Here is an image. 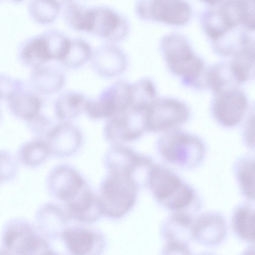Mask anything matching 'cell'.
<instances>
[{"instance_id":"28","label":"cell","mask_w":255,"mask_h":255,"mask_svg":"<svg viewBox=\"0 0 255 255\" xmlns=\"http://www.w3.org/2000/svg\"><path fill=\"white\" fill-rule=\"evenodd\" d=\"M61 8L54 0H30L27 11L29 17L35 23L47 25L56 20Z\"/></svg>"},{"instance_id":"5","label":"cell","mask_w":255,"mask_h":255,"mask_svg":"<svg viewBox=\"0 0 255 255\" xmlns=\"http://www.w3.org/2000/svg\"><path fill=\"white\" fill-rule=\"evenodd\" d=\"M190 111L183 102L173 98H156L145 112L146 130L168 131L186 123Z\"/></svg>"},{"instance_id":"24","label":"cell","mask_w":255,"mask_h":255,"mask_svg":"<svg viewBox=\"0 0 255 255\" xmlns=\"http://www.w3.org/2000/svg\"><path fill=\"white\" fill-rule=\"evenodd\" d=\"M93 16V7H87L74 0L65 5L63 19L71 29L90 33Z\"/></svg>"},{"instance_id":"18","label":"cell","mask_w":255,"mask_h":255,"mask_svg":"<svg viewBox=\"0 0 255 255\" xmlns=\"http://www.w3.org/2000/svg\"><path fill=\"white\" fill-rule=\"evenodd\" d=\"M6 101L12 115L26 122L39 114L42 107V102L38 95L24 88L14 92Z\"/></svg>"},{"instance_id":"37","label":"cell","mask_w":255,"mask_h":255,"mask_svg":"<svg viewBox=\"0 0 255 255\" xmlns=\"http://www.w3.org/2000/svg\"><path fill=\"white\" fill-rule=\"evenodd\" d=\"M243 10V23L250 28H254V0H241Z\"/></svg>"},{"instance_id":"33","label":"cell","mask_w":255,"mask_h":255,"mask_svg":"<svg viewBox=\"0 0 255 255\" xmlns=\"http://www.w3.org/2000/svg\"><path fill=\"white\" fill-rule=\"evenodd\" d=\"M43 33L47 42L51 60L60 62L67 52L71 39L55 29L47 30Z\"/></svg>"},{"instance_id":"21","label":"cell","mask_w":255,"mask_h":255,"mask_svg":"<svg viewBox=\"0 0 255 255\" xmlns=\"http://www.w3.org/2000/svg\"><path fill=\"white\" fill-rule=\"evenodd\" d=\"M193 222L191 216L183 212H177L168 218L162 227L167 243L187 245L189 238L192 237Z\"/></svg>"},{"instance_id":"44","label":"cell","mask_w":255,"mask_h":255,"mask_svg":"<svg viewBox=\"0 0 255 255\" xmlns=\"http://www.w3.org/2000/svg\"><path fill=\"white\" fill-rule=\"evenodd\" d=\"M1 0H0V2Z\"/></svg>"},{"instance_id":"10","label":"cell","mask_w":255,"mask_h":255,"mask_svg":"<svg viewBox=\"0 0 255 255\" xmlns=\"http://www.w3.org/2000/svg\"><path fill=\"white\" fill-rule=\"evenodd\" d=\"M92 67L100 76L111 78L122 74L127 69L128 59L125 52L113 43L102 45L91 58Z\"/></svg>"},{"instance_id":"14","label":"cell","mask_w":255,"mask_h":255,"mask_svg":"<svg viewBox=\"0 0 255 255\" xmlns=\"http://www.w3.org/2000/svg\"><path fill=\"white\" fill-rule=\"evenodd\" d=\"M184 182L166 167L154 164L150 173L148 186L161 205L171 198Z\"/></svg>"},{"instance_id":"15","label":"cell","mask_w":255,"mask_h":255,"mask_svg":"<svg viewBox=\"0 0 255 255\" xmlns=\"http://www.w3.org/2000/svg\"><path fill=\"white\" fill-rule=\"evenodd\" d=\"M66 203L67 216L79 221L94 222L102 214L98 196H95L87 186Z\"/></svg>"},{"instance_id":"11","label":"cell","mask_w":255,"mask_h":255,"mask_svg":"<svg viewBox=\"0 0 255 255\" xmlns=\"http://www.w3.org/2000/svg\"><path fill=\"white\" fill-rule=\"evenodd\" d=\"M86 186L85 180L76 171L66 166L54 168L47 179L51 194L66 203L75 197Z\"/></svg>"},{"instance_id":"42","label":"cell","mask_w":255,"mask_h":255,"mask_svg":"<svg viewBox=\"0 0 255 255\" xmlns=\"http://www.w3.org/2000/svg\"><path fill=\"white\" fill-rule=\"evenodd\" d=\"M11 2L14 3H21L22 1H23L24 0H9Z\"/></svg>"},{"instance_id":"6","label":"cell","mask_w":255,"mask_h":255,"mask_svg":"<svg viewBox=\"0 0 255 255\" xmlns=\"http://www.w3.org/2000/svg\"><path fill=\"white\" fill-rule=\"evenodd\" d=\"M135 11L141 18L175 25L186 23L191 15L190 6L183 0H139Z\"/></svg>"},{"instance_id":"1","label":"cell","mask_w":255,"mask_h":255,"mask_svg":"<svg viewBox=\"0 0 255 255\" xmlns=\"http://www.w3.org/2000/svg\"><path fill=\"white\" fill-rule=\"evenodd\" d=\"M162 48L168 68L181 77L184 85L204 88L207 69L205 62L195 55L186 39L178 35H171L164 39Z\"/></svg>"},{"instance_id":"29","label":"cell","mask_w":255,"mask_h":255,"mask_svg":"<svg viewBox=\"0 0 255 255\" xmlns=\"http://www.w3.org/2000/svg\"><path fill=\"white\" fill-rule=\"evenodd\" d=\"M232 225L241 239L250 242L255 241V211L250 205L240 206L235 211Z\"/></svg>"},{"instance_id":"23","label":"cell","mask_w":255,"mask_h":255,"mask_svg":"<svg viewBox=\"0 0 255 255\" xmlns=\"http://www.w3.org/2000/svg\"><path fill=\"white\" fill-rule=\"evenodd\" d=\"M230 67L236 80L239 83L248 81L255 76L254 45L250 43L242 46L234 54Z\"/></svg>"},{"instance_id":"7","label":"cell","mask_w":255,"mask_h":255,"mask_svg":"<svg viewBox=\"0 0 255 255\" xmlns=\"http://www.w3.org/2000/svg\"><path fill=\"white\" fill-rule=\"evenodd\" d=\"M145 112L129 108L109 118L104 128L106 139L113 143H119L140 137L146 130Z\"/></svg>"},{"instance_id":"43","label":"cell","mask_w":255,"mask_h":255,"mask_svg":"<svg viewBox=\"0 0 255 255\" xmlns=\"http://www.w3.org/2000/svg\"><path fill=\"white\" fill-rule=\"evenodd\" d=\"M1 115H2V113H1V109H0V120H1Z\"/></svg>"},{"instance_id":"41","label":"cell","mask_w":255,"mask_h":255,"mask_svg":"<svg viewBox=\"0 0 255 255\" xmlns=\"http://www.w3.org/2000/svg\"><path fill=\"white\" fill-rule=\"evenodd\" d=\"M203 0L206 1L207 3L213 4V3H215L217 2V1H218L220 0Z\"/></svg>"},{"instance_id":"34","label":"cell","mask_w":255,"mask_h":255,"mask_svg":"<svg viewBox=\"0 0 255 255\" xmlns=\"http://www.w3.org/2000/svg\"><path fill=\"white\" fill-rule=\"evenodd\" d=\"M17 170V163L9 151L0 150V181L12 178Z\"/></svg>"},{"instance_id":"25","label":"cell","mask_w":255,"mask_h":255,"mask_svg":"<svg viewBox=\"0 0 255 255\" xmlns=\"http://www.w3.org/2000/svg\"><path fill=\"white\" fill-rule=\"evenodd\" d=\"M153 81L147 78L141 79L130 85V109L146 111L157 98Z\"/></svg>"},{"instance_id":"27","label":"cell","mask_w":255,"mask_h":255,"mask_svg":"<svg viewBox=\"0 0 255 255\" xmlns=\"http://www.w3.org/2000/svg\"><path fill=\"white\" fill-rule=\"evenodd\" d=\"M85 112L90 118H110L118 114L115 100L108 87L96 99L88 100Z\"/></svg>"},{"instance_id":"39","label":"cell","mask_w":255,"mask_h":255,"mask_svg":"<svg viewBox=\"0 0 255 255\" xmlns=\"http://www.w3.org/2000/svg\"><path fill=\"white\" fill-rule=\"evenodd\" d=\"M254 116L252 119L250 118V121H249L248 124H247L248 126H247V128L246 129L245 131V138L247 143L249 144V145L254 147V136L252 135V133L254 134V132H252L251 128L252 127L254 126Z\"/></svg>"},{"instance_id":"13","label":"cell","mask_w":255,"mask_h":255,"mask_svg":"<svg viewBox=\"0 0 255 255\" xmlns=\"http://www.w3.org/2000/svg\"><path fill=\"white\" fill-rule=\"evenodd\" d=\"M226 233L225 219L218 213H206L193 222L192 237L200 244L208 246L218 244L223 240Z\"/></svg>"},{"instance_id":"30","label":"cell","mask_w":255,"mask_h":255,"mask_svg":"<svg viewBox=\"0 0 255 255\" xmlns=\"http://www.w3.org/2000/svg\"><path fill=\"white\" fill-rule=\"evenodd\" d=\"M205 84L215 94L225 88L240 84L234 77L230 64L219 63L207 68Z\"/></svg>"},{"instance_id":"8","label":"cell","mask_w":255,"mask_h":255,"mask_svg":"<svg viewBox=\"0 0 255 255\" xmlns=\"http://www.w3.org/2000/svg\"><path fill=\"white\" fill-rule=\"evenodd\" d=\"M238 86L228 87L215 94L212 108L213 116L226 128L237 126L247 109L246 94Z\"/></svg>"},{"instance_id":"3","label":"cell","mask_w":255,"mask_h":255,"mask_svg":"<svg viewBox=\"0 0 255 255\" xmlns=\"http://www.w3.org/2000/svg\"><path fill=\"white\" fill-rule=\"evenodd\" d=\"M138 188L128 175L110 173L102 183L98 196L102 213L112 218L124 216L133 206Z\"/></svg>"},{"instance_id":"19","label":"cell","mask_w":255,"mask_h":255,"mask_svg":"<svg viewBox=\"0 0 255 255\" xmlns=\"http://www.w3.org/2000/svg\"><path fill=\"white\" fill-rule=\"evenodd\" d=\"M61 236L68 251L74 255L91 254L97 245L102 243L98 234L83 228L66 229Z\"/></svg>"},{"instance_id":"20","label":"cell","mask_w":255,"mask_h":255,"mask_svg":"<svg viewBox=\"0 0 255 255\" xmlns=\"http://www.w3.org/2000/svg\"><path fill=\"white\" fill-rule=\"evenodd\" d=\"M62 211L56 205L46 203L42 205L35 215L36 227L38 231L48 238L61 236L65 221Z\"/></svg>"},{"instance_id":"36","label":"cell","mask_w":255,"mask_h":255,"mask_svg":"<svg viewBox=\"0 0 255 255\" xmlns=\"http://www.w3.org/2000/svg\"><path fill=\"white\" fill-rule=\"evenodd\" d=\"M26 123L31 132L39 138L45 137L51 128L50 120L41 113Z\"/></svg>"},{"instance_id":"9","label":"cell","mask_w":255,"mask_h":255,"mask_svg":"<svg viewBox=\"0 0 255 255\" xmlns=\"http://www.w3.org/2000/svg\"><path fill=\"white\" fill-rule=\"evenodd\" d=\"M91 33L111 43L124 39L129 30L127 18L115 10L105 6L93 7Z\"/></svg>"},{"instance_id":"31","label":"cell","mask_w":255,"mask_h":255,"mask_svg":"<svg viewBox=\"0 0 255 255\" xmlns=\"http://www.w3.org/2000/svg\"><path fill=\"white\" fill-rule=\"evenodd\" d=\"M92 53L90 45L85 40L72 39L66 55L60 62L67 68H77L91 59Z\"/></svg>"},{"instance_id":"35","label":"cell","mask_w":255,"mask_h":255,"mask_svg":"<svg viewBox=\"0 0 255 255\" xmlns=\"http://www.w3.org/2000/svg\"><path fill=\"white\" fill-rule=\"evenodd\" d=\"M24 88L20 79L4 73H0V101L7 99L14 92Z\"/></svg>"},{"instance_id":"2","label":"cell","mask_w":255,"mask_h":255,"mask_svg":"<svg viewBox=\"0 0 255 255\" xmlns=\"http://www.w3.org/2000/svg\"><path fill=\"white\" fill-rule=\"evenodd\" d=\"M157 148L165 160L184 167L198 164L205 153V145L200 138L176 128L167 131L160 137Z\"/></svg>"},{"instance_id":"16","label":"cell","mask_w":255,"mask_h":255,"mask_svg":"<svg viewBox=\"0 0 255 255\" xmlns=\"http://www.w3.org/2000/svg\"><path fill=\"white\" fill-rule=\"evenodd\" d=\"M17 56L23 66L32 69L51 61L43 32L23 40L18 47Z\"/></svg>"},{"instance_id":"17","label":"cell","mask_w":255,"mask_h":255,"mask_svg":"<svg viewBox=\"0 0 255 255\" xmlns=\"http://www.w3.org/2000/svg\"><path fill=\"white\" fill-rule=\"evenodd\" d=\"M65 77L57 68L47 63L32 69L29 85L38 94L49 95L59 91L64 86Z\"/></svg>"},{"instance_id":"40","label":"cell","mask_w":255,"mask_h":255,"mask_svg":"<svg viewBox=\"0 0 255 255\" xmlns=\"http://www.w3.org/2000/svg\"><path fill=\"white\" fill-rule=\"evenodd\" d=\"M57 2L61 6L65 5L68 3L74 0H54Z\"/></svg>"},{"instance_id":"32","label":"cell","mask_w":255,"mask_h":255,"mask_svg":"<svg viewBox=\"0 0 255 255\" xmlns=\"http://www.w3.org/2000/svg\"><path fill=\"white\" fill-rule=\"evenodd\" d=\"M254 159L244 157L238 160L235 170L239 186L243 194L251 200L255 197Z\"/></svg>"},{"instance_id":"4","label":"cell","mask_w":255,"mask_h":255,"mask_svg":"<svg viewBox=\"0 0 255 255\" xmlns=\"http://www.w3.org/2000/svg\"><path fill=\"white\" fill-rule=\"evenodd\" d=\"M38 230L28 221L12 219L4 225L1 235L2 254L42 255L53 254Z\"/></svg>"},{"instance_id":"12","label":"cell","mask_w":255,"mask_h":255,"mask_svg":"<svg viewBox=\"0 0 255 255\" xmlns=\"http://www.w3.org/2000/svg\"><path fill=\"white\" fill-rule=\"evenodd\" d=\"M82 140L80 130L69 122H63L51 128L45 138L50 154L60 157L77 151Z\"/></svg>"},{"instance_id":"22","label":"cell","mask_w":255,"mask_h":255,"mask_svg":"<svg viewBox=\"0 0 255 255\" xmlns=\"http://www.w3.org/2000/svg\"><path fill=\"white\" fill-rule=\"evenodd\" d=\"M88 100L81 93L67 91L56 100L54 110L56 117L62 122H69L85 111Z\"/></svg>"},{"instance_id":"26","label":"cell","mask_w":255,"mask_h":255,"mask_svg":"<svg viewBox=\"0 0 255 255\" xmlns=\"http://www.w3.org/2000/svg\"><path fill=\"white\" fill-rule=\"evenodd\" d=\"M49 154L45 139L36 137L21 145L18 150L17 156L23 165L34 167L43 162Z\"/></svg>"},{"instance_id":"38","label":"cell","mask_w":255,"mask_h":255,"mask_svg":"<svg viewBox=\"0 0 255 255\" xmlns=\"http://www.w3.org/2000/svg\"><path fill=\"white\" fill-rule=\"evenodd\" d=\"M163 251L166 254H188L190 250L187 245L167 243Z\"/></svg>"}]
</instances>
